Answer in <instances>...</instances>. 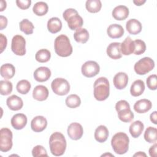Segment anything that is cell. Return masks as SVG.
Here are the masks:
<instances>
[{"label":"cell","instance_id":"cell-1","mask_svg":"<svg viewBox=\"0 0 157 157\" xmlns=\"http://www.w3.org/2000/svg\"><path fill=\"white\" fill-rule=\"evenodd\" d=\"M66 140L63 134L59 132L53 133L49 139L50 150L52 154L56 156L63 155L66 149Z\"/></svg>","mask_w":157,"mask_h":157},{"label":"cell","instance_id":"cell-2","mask_svg":"<svg viewBox=\"0 0 157 157\" xmlns=\"http://www.w3.org/2000/svg\"><path fill=\"white\" fill-rule=\"evenodd\" d=\"M93 93L97 101H102L108 98L110 94V85L107 78L101 77L95 80Z\"/></svg>","mask_w":157,"mask_h":157},{"label":"cell","instance_id":"cell-3","mask_svg":"<svg viewBox=\"0 0 157 157\" xmlns=\"http://www.w3.org/2000/svg\"><path fill=\"white\" fill-rule=\"evenodd\" d=\"M129 139L128 135L123 132L116 133L111 139V145L113 151L118 155L126 153L129 148Z\"/></svg>","mask_w":157,"mask_h":157},{"label":"cell","instance_id":"cell-4","mask_svg":"<svg viewBox=\"0 0 157 157\" xmlns=\"http://www.w3.org/2000/svg\"><path fill=\"white\" fill-rule=\"evenodd\" d=\"M55 53L61 57H67L72 53V47L69 39L64 34L56 37L54 42Z\"/></svg>","mask_w":157,"mask_h":157},{"label":"cell","instance_id":"cell-5","mask_svg":"<svg viewBox=\"0 0 157 157\" xmlns=\"http://www.w3.org/2000/svg\"><path fill=\"white\" fill-rule=\"evenodd\" d=\"M63 17L67 21L68 27L71 30H77L80 28L83 24L82 17L75 9L72 8L65 10L63 13Z\"/></svg>","mask_w":157,"mask_h":157},{"label":"cell","instance_id":"cell-6","mask_svg":"<svg viewBox=\"0 0 157 157\" xmlns=\"http://www.w3.org/2000/svg\"><path fill=\"white\" fill-rule=\"evenodd\" d=\"M115 109L119 119L124 123L131 122L134 118V113L130 109L129 103L125 100H120L116 103Z\"/></svg>","mask_w":157,"mask_h":157},{"label":"cell","instance_id":"cell-7","mask_svg":"<svg viewBox=\"0 0 157 157\" xmlns=\"http://www.w3.org/2000/svg\"><path fill=\"white\" fill-rule=\"evenodd\" d=\"M154 67V61L150 57H144L135 63L134 69L136 74L145 75L152 71Z\"/></svg>","mask_w":157,"mask_h":157},{"label":"cell","instance_id":"cell-8","mask_svg":"<svg viewBox=\"0 0 157 157\" xmlns=\"http://www.w3.org/2000/svg\"><path fill=\"white\" fill-rule=\"evenodd\" d=\"M12 132L7 128H2L0 130V150L7 152L12 147Z\"/></svg>","mask_w":157,"mask_h":157},{"label":"cell","instance_id":"cell-9","mask_svg":"<svg viewBox=\"0 0 157 157\" xmlns=\"http://www.w3.org/2000/svg\"><path fill=\"white\" fill-rule=\"evenodd\" d=\"M52 91L57 95L64 96L70 91V85L67 80L63 78H56L52 83Z\"/></svg>","mask_w":157,"mask_h":157},{"label":"cell","instance_id":"cell-10","mask_svg":"<svg viewBox=\"0 0 157 157\" xmlns=\"http://www.w3.org/2000/svg\"><path fill=\"white\" fill-rule=\"evenodd\" d=\"M11 49L16 55H25L26 53V40L25 38L21 35L14 36L12 39Z\"/></svg>","mask_w":157,"mask_h":157},{"label":"cell","instance_id":"cell-11","mask_svg":"<svg viewBox=\"0 0 157 157\" xmlns=\"http://www.w3.org/2000/svg\"><path fill=\"white\" fill-rule=\"evenodd\" d=\"M81 71L85 77L91 78L96 76L99 72L100 67L96 61H88L82 66Z\"/></svg>","mask_w":157,"mask_h":157},{"label":"cell","instance_id":"cell-12","mask_svg":"<svg viewBox=\"0 0 157 157\" xmlns=\"http://www.w3.org/2000/svg\"><path fill=\"white\" fill-rule=\"evenodd\" d=\"M67 132L69 137L74 140L80 139L83 134V129L82 126L78 123H71L67 129Z\"/></svg>","mask_w":157,"mask_h":157},{"label":"cell","instance_id":"cell-13","mask_svg":"<svg viewBox=\"0 0 157 157\" xmlns=\"http://www.w3.org/2000/svg\"><path fill=\"white\" fill-rule=\"evenodd\" d=\"M47 126V120L43 116L35 117L31 122V128L36 132L43 131Z\"/></svg>","mask_w":157,"mask_h":157},{"label":"cell","instance_id":"cell-14","mask_svg":"<svg viewBox=\"0 0 157 157\" xmlns=\"http://www.w3.org/2000/svg\"><path fill=\"white\" fill-rule=\"evenodd\" d=\"M33 75L36 81L39 82H44L50 78L51 76V71L47 67L41 66L35 70Z\"/></svg>","mask_w":157,"mask_h":157},{"label":"cell","instance_id":"cell-15","mask_svg":"<svg viewBox=\"0 0 157 157\" xmlns=\"http://www.w3.org/2000/svg\"><path fill=\"white\" fill-rule=\"evenodd\" d=\"M11 124L12 127L17 129H22L27 124V117L23 113H17L11 118Z\"/></svg>","mask_w":157,"mask_h":157},{"label":"cell","instance_id":"cell-16","mask_svg":"<svg viewBox=\"0 0 157 157\" xmlns=\"http://www.w3.org/2000/svg\"><path fill=\"white\" fill-rule=\"evenodd\" d=\"M121 43L120 42H112L110 43L107 48V55L113 59H118L121 58L122 54L120 49Z\"/></svg>","mask_w":157,"mask_h":157},{"label":"cell","instance_id":"cell-17","mask_svg":"<svg viewBox=\"0 0 157 157\" xmlns=\"http://www.w3.org/2000/svg\"><path fill=\"white\" fill-rule=\"evenodd\" d=\"M113 82L115 87L118 90H123L127 86L128 82V76L125 72H120L115 74Z\"/></svg>","mask_w":157,"mask_h":157},{"label":"cell","instance_id":"cell-18","mask_svg":"<svg viewBox=\"0 0 157 157\" xmlns=\"http://www.w3.org/2000/svg\"><path fill=\"white\" fill-rule=\"evenodd\" d=\"M129 9L123 5H119L115 7L112 10V14L113 17L117 20H124L129 15Z\"/></svg>","mask_w":157,"mask_h":157},{"label":"cell","instance_id":"cell-19","mask_svg":"<svg viewBox=\"0 0 157 157\" xmlns=\"http://www.w3.org/2000/svg\"><path fill=\"white\" fill-rule=\"evenodd\" d=\"M48 93V90L46 86L44 85H37L33 91V97L37 101H43L47 99Z\"/></svg>","mask_w":157,"mask_h":157},{"label":"cell","instance_id":"cell-20","mask_svg":"<svg viewBox=\"0 0 157 157\" xmlns=\"http://www.w3.org/2000/svg\"><path fill=\"white\" fill-rule=\"evenodd\" d=\"M6 104L8 107L13 111L20 110L23 105V102L21 98L15 94L7 98L6 100Z\"/></svg>","mask_w":157,"mask_h":157},{"label":"cell","instance_id":"cell-21","mask_svg":"<svg viewBox=\"0 0 157 157\" xmlns=\"http://www.w3.org/2000/svg\"><path fill=\"white\" fill-rule=\"evenodd\" d=\"M152 107L151 102L147 99H140L134 105V110L139 113H144L149 111Z\"/></svg>","mask_w":157,"mask_h":157},{"label":"cell","instance_id":"cell-22","mask_svg":"<svg viewBox=\"0 0 157 157\" xmlns=\"http://www.w3.org/2000/svg\"><path fill=\"white\" fill-rule=\"evenodd\" d=\"M126 28L129 34L136 35L141 32L142 26L139 20L135 18H131L126 22Z\"/></svg>","mask_w":157,"mask_h":157},{"label":"cell","instance_id":"cell-23","mask_svg":"<svg viewBox=\"0 0 157 157\" xmlns=\"http://www.w3.org/2000/svg\"><path fill=\"white\" fill-rule=\"evenodd\" d=\"M124 31L123 28L118 24H112L109 26L107 29L108 36L112 39H117L123 36Z\"/></svg>","mask_w":157,"mask_h":157},{"label":"cell","instance_id":"cell-24","mask_svg":"<svg viewBox=\"0 0 157 157\" xmlns=\"http://www.w3.org/2000/svg\"><path fill=\"white\" fill-rule=\"evenodd\" d=\"M109 136V130L105 126L100 125L95 130L94 138L99 143L105 142Z\"/></svg>","mask_w":157,"mask_h":157},{"label":"cell","instance_id":"cell-25","mask_svg":"<svg viewBox=\"0 0 157 157\" xmlns=\"http://www.w3.org/2000/svg\"><path fill=\"white\" fill-rule=\"evenodd\" d=\"M145 83L142 80H135L131 86L130 93L132 96H140L145 90Z\"/></svg>","mask_w":157,"mask_h":157},{"label":"cell","instance_id":"cell-26","mask_svg":"<svg viewBox=\"0 0 157 157\" xmlns=\"http://www.w3.org/2000/svg\"><path fill=\"white\" fill-rule=\"evenodd\" d=\"M62 28V23L58 17H52L48 20L47 29L52 34H55L61 31Z\"/></svg>","mask_w":157,"mask_h":157},{"label":"cell","instance_id":"cell-27","mask_svg":"<svg viewBox=\"0 0 157 157\" xmlns=\"http://www.w3.org/2000/svg\"><path fill=\"white\" fill-rule=\"evenodd\" d=\"M144 128V125L143 123L140 120H137L131 124L129 131L132 137L137 138L141 135Z\"/></svg>","mask_w":157,"mask_h":157},{"label":"cell","instance_id":"cell-28","mask_svg":"<svg viewBox=\"0 0 157 157\" xmlns=\"http://www.w3.org/2000/svg\"><path fill=\"white\" fill-rule=\"evenodd\" d=\"M120 49L121 54L124 55H129L133 53L134 42L129 36L126 37L124 41L121 44Z\"/></svg>","mask_w":157,"mask_h":157},{"label":"cell","instance_id":"cell-29","mask_svg":"<svg viewBox=\"0 0 157 157\" xmlns=\"http://www.w3.org/2000/svg\"><path fill=\"white\" fill-rule=\"evenodd\" d=\"M15 73V68L12 64L6 63L1 66V75L5 79L12 78Z\"/></svg>","mask_w":157,"mask_h":157},{"label":"cell","instance_id":"cell-30","mask_svg":"<svg viewBox=\"0 0 157 157\" xmlns=\"http://www.w3.org/2000/svg\"><path fill=\"white\" fill-rule=\"evenodd\" d=\"M89 33L85 28H79L77 29L74 34L75 40L80 44L86 43L89 39Z\"/></svg>","mask_w":157,"mask_h":157},{"label":"cell","instance_id":"cell-31","mask_svg":"<svg viewBox=\"0 0 157 157\" xmlns=\"http://www.w3.org/2000/svg\"><path fill=\"white\" fill-rule=\"evenodd\" d=\"M145 140L150 143H155L157 140V129L155 127H148L144 132V135Z\"/></svg>","mask_w":157,"mask_h":157},{"label":"cell","instance_id":"cell-32","mask_svg":"<svg viewBox=\"0 0 157 157\" xmlns=\"http://www.w3.org/2000/svg\"><path fill=\"white\" fill-rule=\"evenodd\" d=\"M85 7L89 12L97 13L101 10L102 3L100 0H87L85 3Z\"/></svg>","mask_w":157,"mask_h":157},{"label":"cell","instance_id":"cell-33","mask_svg":"<svg viewBox=\"0 0 157 157\" xmlns=\"http://www.w3.org/2000/svg\"><path fill=\"white\" fill-rule=\"evenodd\" d=\"M48 7L47 4L42 1L36 2L33 7V12L37 16L45 15L48 12Z\"/></svg>","mask_w":157,"mask_h":157},{"label":"cell","instance_id":"cell-34","mask_svg":"<svg viewBox=\"0 0 157 157\" xmlns=\"http://www.w3.org/2000/svg\"><path fill=\"white\" fill-rule=\"evenodd\" d=\"M19 27L20 31L23 32L26 35H29L33 33L34 26L32 22L28 19L22 20L19 23Z\"/></svg>","mask_w":157,"mask_h":157},{"label":"cell","instance_id":"cell-35","mask_svg":"<svg viewBox=\"0 0 157 157\" xmlns=\"http://www.w3.org/2000/svg\"><path fill=\"white\" fill-rule=\"evenodd\" d=\"M51 58V53L47 49H40L38 50L35 55V58L39 63L48 62Z\"/></svg>","mask_w":157,"mask_h":157},{"label":"cell","instance_id":"cell-36","mask_svg":"<svg viewBox=\"0 0 157 157\" xmlns=\"http://www.w3.org/2000/svg\"><path fill=\"white\" fill-rule=\"evenodd\" d=\"M66 105L71 109H74L80 106L81 104V100L80 97L75 94L69 95L65 101Z\"/></svg>","mask_w":157,"mask_h":157},{"label":"cell","instance_id":"cell-37","mask_svg":"<svg viewBox=\"0 0 157 157\" xmlns=\"http://www.w3.org/2000/svg\"><path fill=\"white\" fill-rule=\"evenodd\" d=\"M31 85L30 82L27 80H20L16 86V88L17 91L22 94H27L30 89H31Z\"/></svg>","mask_w":157,"mask_h":157},{"label":"cell","instance_id":"cell-38","mask_svg":"<svg viewBox=\"0 0 157 157\" xmlns=\"http://www.w3.org/2000/svg\"><path fill=\"white\" fill-rule=\"evenodd\" d=\"M13 89L12 83L8 80L0 81V93L1 95L7 96L12 93Z\"/></svg>","mask_w":157,"mask_h":157},{"label":"cell","instance_id":"cell-39","mask_svg":"<svg viewBox=\"0 0 157 157\" xmlns=\"http://www.w3.org/2000/svg\"><path fill=\"white\" fill-rule=\"evenodd\" d=\"M134 42V51L133 53L136 55H140L144 53L146 50V44L145 43L140 40L136 39L133 40Z\"/></svg>","mask_w":157,"mask_h":157},{"label":"cell","instance_id":"cell-40","mask_svg":"<svg viewBox=\"0 0 157 157\" xmlns=\"http://www.w3.org/2000/svg\"><path fill=\"white\" fill-rule=\"evenodd\" d=\"M32 155L34 157L47 156V153L44 147L42 145H36L32 150Z\"/></svg>","mask_w":157,"mask_h":157},{"label":"cell","instance_id":"cell-41","mask_svg":"<svg viewBox=\"0 0 157 157\" xmlns=\"http://www.w3.org/2000/svg\"><path fill=\"white\" fill-rule=\"evenodd\" d=\"M147 87L151 90H155L157 88V76L156 74L149 75L146 80Z\"/></svg>","mask_w":157,"mask_h":157},{"label":"cell","instance_id":"cell-42","mask_svg":"<svg viewBox=\"0 0 157 157\" xmlns=\"http://www.w3.org/2000/svg\"><path fill=\"white\" fill-rule=\"evenodd\" d=\"M17 6L22 10H25L28 9L31 4V0H17Z\"/></svg>","mask_w":157,"mask_h":157},{"label":"cell","instance_id":"cell-43","mask_svg":"<svg viewBox=\"0 0 157 157\" xmlns=\"http://www.w3.org/2000/svg\"><path fill=\"white\" fill-rule=\"evenodd\" d=\"M7 37L2 33L0 34V53H2L7 47Z\"/></svg>","mask_w":157,"mask_h":157},{"label":"cell","instance_id":"cell-44","mask_svg":"<svg viewBox=\"0 0 157 157\" xmlns=\"http://www.w3.org/2000/svg\"><path fill=\"white\" fill-rule=\"evenodd\" d=\"M7 25V19L6 17L2 15L0 16V29L2 30L6 28Z\"/></svg>","mask_w":157,"mask_h":157},{"label":"cell","instance_id":"cell-45","mask_svg":"<svg viewBox=\"0 0 157 157\" xmlns=\"http://www.w3.org/2000/svg\"><path fill=\"white\" fill-rule=\"evenodd\" d=\"M156 148H157V144L155 142L154 145L150 147L149 148V155L151 157H156Z\"/></svg>","mask_w":157,"mask_h":157},{"label":"cell","instance_id":"cell-46","mask_svg":"<svg viewBox=\"0 0 157 157\" xmlns=\"http://www.w3.org/2000/svg\"><path fill=\"white\" fill-rule=\"evenodd\" d=\"M156 111H154L152 112L150 115V121L155 124H157V116H156Z\"/></svg>","mask_w":157,"mask_h":157},{"label":"cell","instance_id":"cell-47","mask_svg":"<svg viewBox=\"0 0 157 157\" xmlns=\"http://www.w3.org/2000/svg\"><path fill=\"white\" fill-rule=\"evenodd\" d=\"M145 2H146L145 0H134V1H133L134 4H135L136 6H138L143 5Z\"/></svg>","mask_w":157,"mask_h":157},{"label":"cell","instance_id":"cell-48","mask_svg":"<svg viewBox=\"0 0 157 157\" xmlns=\"http://www.w3.org/2000/svg\"><path fill=\"white\" fill-rule=\"evenodd\" d=\"M1 4V6H0V11L2 12L6 8L7 4H6V1L2 0V1H1V4Z\"/></svg>","mask_w":157,"mask_h":157},{"label":"cell","instance_id":"cell-49","mask_svg":"<svg viewBox=\"0 0 157 157\" xmlns=\"http://www.w3.org/2000/svg\"><path fill=\"white\" fill-rule=\"evenodd\" d=\"M134 156H146V154L144 152L139 151L133 155Z\"/></svg>","mask_w":157,"mask_h":157}]
</instances>
